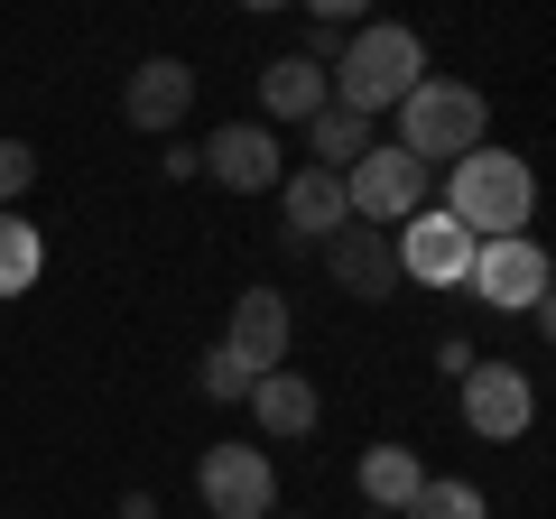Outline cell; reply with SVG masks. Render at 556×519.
<instances>
[{
  "label": "cell",
  "instance_id": "ba28073f",
  "mask_svg": "<svg viewBox=\"0 0 556 519\" xmlns=\"http://www.w3.org/2000/svg\"><path fill=\"white\" fill-rule=\"evenodd\" d=\"M455 390H464V427H473L482 445H519V436H529L538 390H529V371H519V362H473Z\"/></svg>",
  "mask_w": 556,
  "mask_h": 519
},
{
  "label": "cell",
  "instance_id": "e0dca14e",
  "mask_svg": "<svg viewBox=\"0 0 556 519\" xmlns=\"http://www.w3.org/2000/svg\"><path fill=\"white\" fill-rule=\"evenodd\" d=\"M371 149V121H353V112H334L325 102L316 121H306V167H325V177H343V167Z\"/></svg>",
  "mask_w": 556,
  "mask_h": 519
},
{
  "label": "cell",
  "instance_id": "9c48e42d",
  "mask_svg": "<svg viewBox=\"0 0 556 519\" xmlns=\"http://www.w3.org/2000/svg\"><path fill=\"white\" fill-rule=\"evenodd\" d=\"M204 177L214 186H232V195H269L278 177H288V159H278V130L269 121H223L214 140H204Z\"/></svg>",
  "mask_w": 556,
  "mask_h": 519
},
{
  "label": "cell",
  "instance_id": "7a4b0ae2",
  "mask_svg": "<svg viewBox=\"0 0 556 519\" xmlns=\"http://www.w3.org/2000/svg\"><path fill=\"white\" fill-rule=\"evenodd\" d=\"M445 214H455L473 241L529 232V214H538L529 159H519V149H473V159H455V177H445Z\"/></svg>",
  "mask_w": 556,
  "mask_h": 519
},
{
  "label": "cell",
  "instance_id": "3957f363",
  "mask_svg": "<svg viewBox=\"0 0 556 519\" xmlns=\"http://www.w3.org/2000/svg\"><path fill=\"white\" fill-rule=\"evenodd\" d=\"M399 140L390 149H408V159L417 167H455V159H473V149H482V130H492V102H482L473 93V84H445V75H427V84H417V93L408 102H399Z\"/></svg>",
  "mask_w": 556,
  "mask_h": 519
},
{
  "label": "cell",
  "instance_id": "6da1fadb",
  "mask_svg": "<svg viewBox=\"0 0 556 519\" xmlns=\"http://www.w3.org/2000/svg\"><path fill=\"white\" fill-rule=\"evenodd\" d=\"M417 84H427V38H417V28H399V20H362L353 38H343V56L325 65V102H334V112H353V121L399 112Z\"/></svg>",
  "mask_w": 556,
  "mask_h": 519
},
{
  "label": "cell",
  "instance_id": "ffe728a7",
  "mask_svg": "<svg viewBox=\"0 0 556 519\" xmlns=\"http://www.w3.org/2000/svg\"><path fill=\"white\" fill-rule=\"evenodd\" d=\"M251 380H260V371H241V362L214 343V353H204V371H195V390H204L214 408H241V400H251Z\"/></svg>",
  "mask_w": 556,
  "mask_h": 519
},
{
  "label": "cell",
  "instance_id": "44dd1931",
  "mask_svg": "<svg viewBox=\"0 0 556 519\" xmlns=\"http://www.w3.org/2000/svg\"><path fill=\"white\" fill-rule=\"evenodd\" d=\"M28 186H38V149H28V140H0V214H20Z\"/></svg>",
  "mask_w": 556,
  "mask_h": 519
},
{
  "label": "cell",
  "instance_id": "9a60e30c",
  "mask_svg": "<svg viewBox=\"0 0 556 519\" xmlns=\"http://www.w3.org/2000/svg\"><path fill=\"white\" fill-rule=\"evenodd\" d=\"M316 112H325V65H306V56L260 65V121H269V130H306Z\"/></svg>",
  "mask_w": 556,
  "mask_h": 519
},
{
  "label": "cell",
  "instance_id": "603a6c76",
  "mask_svg": "<svg viewBox=\"0 0 556 519\" xmlns=\"http://www.w3.org/2000/svg\"><path fill=\"white\" fill-rule=\"evenodd\" d=\"M437 362H445V371H455V380H464V371H473V362H482V353H473V343H464V334H445V343H437Z\"/></svg>",
  "mask_w": 556,
  "mask_h": 519
},
{
  "label": "cell",
  "instance_id": "7c38bea8",
  "mask_svg": "<svg viewBox=\"0 0 556 519\" xmlns=\"http://www.w3.org/2000/svg\"><path fill=\"white\" fill-rule=\"evenodd\" d=\"M121 112H130V130H177V121L195 112V65H177V56L130 65V84H121Z\"/></svg>",
  "mask_w": 556,
  "mask_h": 519
},
{
  "label": "cell",
  "instance_id": "cb8c5ba5",
  "mask_svg": "<svg viewBox=\"0 0 556 519\" xmlns=\"http://www.w3.org/2000/svg\"><path fill=\"white\" fill-rule=\"evenodd\" d=\"M121 519H159V492H130V501H121Z\"/></svg>",
  "mask_w": 556,
  "mask_h": 519
},
{
  "label": "cell",
  "instance_id": "ac0fdd59",
  "mask_svg": "<svg viewBox=\"0 0 556 519\" xmlns=\"http://www.w3.org/2000/svg\"><path fill=\"white\" fill-rule=\"evenodd\" d=\"M47 269V232L28 214H0V298H28Z\"/></svg>",
  "mask_w": 556,
  "mask_h": 519
},
{
  "label": "cell",
  "instance_id": "5b68a950",
  "mask_svg": "<svg viewBox=\"0 0 556 519\" xmlns=\"http://www.w3.org/2000/svg\"><path fill=\"white\" fill-rule=\"evenodd\" d=\"M473 251H482V241L464 232V223L445 214V204H417V214L390 232L399 279H417V288H464V279H473Z\"/></svg>",
  "mask_w": 556,
  "mask_h": 519
},
{
  "label": "cell",
  "instance_id": "8fae6325",
  "mask_svg": "<svg viewBox=\"0 0 556 519\" xmlns=\"http://www.w3.org/2000/svg\"><path fill=\"white\" fill-rule=\"evenodd\" d=\"M325 279H334L343 298H362V306L399 298V260H390V232H371V223H343V232L325 241Z\"/></svg>",
  "mask_w": 556,
  "mask_h": 519
},
{
  "label": "cell",
  "instance_id": "2e32d148",
  "mask_svg": "<svg viewBox=\"0 0 556 519\" xmlns=\"http://www.w3.org/2000/svg\"><path fill=\"white\" fill-rule=\"evenodd\" d=\"M417 482H427V464H417V445H371V455H362V510L399 519V510L417 501Z\"/></svg>",
  "mask_w": 556,
  "mask_h": 519
},
{
  "label": "cell",
  "instance_id": "52a82bcc",
  "mask_svg": "<svg viewBox=\"0 0 556 519\" xmlns=\"http://www.w3.org/2000/svg\"><path fill=\"white\" fill-rule=\"evenodd\" d=\"M473 288L482 306H501V316H529V306H547V288H556V260L538 251L529 232H510V241H482L473 251Z\"/></svg>",
  "mask_w": 556,
  "mask_h": 519
},
{
  "label": "cell",
  "instance_id": "7402d4cb",
  "mask_svg": "<svg viewBox=\"0 0 556 519\" xmlns=\"http://www.w3.org/2000/svg\"><path fill=\"white\" fill-rule=\"evenodd\" d=\"M343 38H353V28H334V20H306V47H298V56H306V65H334V56H343Z\"/></svg>",
  "mask_w": 556,
  "mask_h": 519
},
{
  "label": "cell",
  "instance_id": "d4e9b609",
  "mask_svg": "<svg viewBox=\"0 0 556 519\" xmlns=\"http://www.w3.org/2000/svg\"><path fill=\"white\" fill-rule=\"evenodd\" d=\"M269 519H298V510H269Z\"/></svg>",
  "mask_w": 556,
  "mask_h": 519
},
{
  "label": "cell",
  "instance_id": "484cf974",
  "mask_svg": "<svg viewBox=\"0 0 556 519\" xmlns=\"http://www.w3.org/2000/svg\"><path fill=\"white\" fill-rule=\"evenodd\" d=\"M362 519H380V510H362Z\"/></svg>",
  "mask_w": 556,
  "mask_h": 519
},
{
  "label": "cell",
  "instance_id": "5bb4252c",
  "mask_svg": "<svg viewBox=\"0 0 556 519\" xmlns=\"http://www.w3.org/2000/svg\"><path fill=\"white\" fill-rule=\"evenodd\" d=\"M241 408H251V418H260V436H278V445L316 436V418H325V400H316V380H306V371H260Z\"/></svg>",
  "mask_w": 556,
  "mask_h": 519
},
{
  "label": "cell",
  "instance_id": "30bf717a",
  "mask_svg": "<svg viewBox=\"0 0 556 519\" xmlns=\"http://www.w3.org/2000/svg\"><path fill=\"white\" fill-rule=\"evenodd\" d=\"M288 343H298V316H288L278 288L232 298V334H223V353H232L241 371H288Z\"/></svg>",
  "mask_w": 556,
  "mask_h": 519
},
{
  "label": "cell",
  "instance_id": "d6986e66",
  "mask_svg": "<svg viewBox=\"0 0 556 519\" xmlns=\"http://www.w3.org/2000/svg\"><path fill=\"white\" fill-rule=\"evenodd\" d=\"M399 519H492V501H482L473 482H445V473H427V482H417V501H408Z\"/></svg>",
  "mask_w": 556,
  "mask_h": 519
},
{
  "label": "cell",
  "instance_id": "277c9868",
  "mask_svg": "<svg viewBox=\"0 0 556 519\" xmlns=\"http://www.w3.org/2000/svg\"><path fill=\"white\" fill-rule=\"evenodd\" d=\"M343 204H353V223H371V232H399V223L427 204V167L408 159V149H362L353 167H343Z\"/></svg>",
  "mask_w": 556,
  "mask_h": 519
},
{
  "label": "cell",
  "instance_id": "8992f818",
  "mask_svg": "<svg viewBox=\"0 0 556 519\" xmlns=\"http://www.w3.org/2000/svg\"><path fill=\"white\" fill-rule=\"evenodd\" d=\"M195 492H204V510H214V519H269V510H278V464H269V445H204Z\"/></svg>",
  "mask_w": 556,
  "mask_h": 519
},
{
  "label": "cell",
  "instance_id": "4fadbf2b",
  "mask_svg": "<svg viewBox=\"0 0 556 519\" xmlns=\"http://www.w3.org/2000/svg\"><path fill=\"white\" fill-rule=\"evenodd\" d=\"M278 214H288V241H334L343 223H353V204H343V177H325V167H288L278 177Z\"/></svg>",
  "mask_w": 556,
  "mask_h": 519
}]
</instances>
